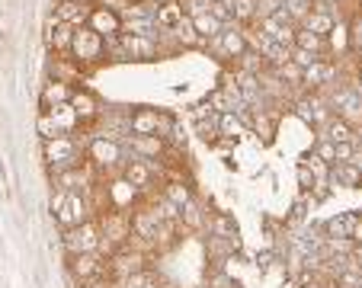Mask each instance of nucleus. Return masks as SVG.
Segmentation results:
<instances>
[{"instance_id": "3", "label": "nucleus", "mask_w": 362, "mask_h": 288, "mask_svg": "<svg viewBox=\"0 0 362 288\" xmlns=\"http://www.w3.org/2000/svg\"><path fill=\"white\" fill-rule=\"evenodd\" d=\"M87 164L100 173H116L122 170L129 160H125V148L122 141H112V138H103V135H93L87 141Z\"/></svg>"}, {"instance_id": "24", "label": "nucleus", "mask_w": 362, "mask_h": 288, "mask_svg": "<svg viewBox=\"0 0 362 288\" xmlns=\"http://www.w3.org/2000/svg\"><path fill=\"white\" fill-rule=\"evenodd\" d=\"M295 48H305V52H311V55H317V58L330 55L327 39L317 32H308V29H301V26H298V32H295Z\"/></svg>"}, {"instance_id": "35", "label": "nucleus", "mask_w": 362, "mask_h": 288, "mask_svg": "<svg viewBox=\"0 0 362 288\" xmlns=\"http://www.w3.org/2000/svg\"><path fill=\"white\" fill-rule=\"evenodd\" d=\"M282 10H286V16L295 26H301L308 20V13H311V0H282Z\"/></svg>"}, {"instance_id": "31", "label": "nucleus", "mask_w": 362, "mask_h": 288, "mask_svg": "<svg viewBox=\"0 0 362 288\" xmlns=\"http://www.w3.org/2000/svg\"><path fill=\"white\" fill-rule=\"evenodd\" d=\"M231 13L238 26H253L257 23V0H231Z\"/></svg>"}, {"instance_id": "13", "label": "nucleus", "mask_w": 362, "mask_h": 288, "mask_svg": "<svg viewBox=\"0 0 362 288\" xmlns=\"http://www.w3.org/2000/svg\"><path fill=\"white\" fill-rule=\"evenodd\" d=\"M96 4H90V0H58L55 4V20L58 23H68V26L81 29L90 23V13H93Z\"/></svg>"}, {"instance_id": "30", "label": "nucleus", "mask_w": 362, "mask_h": 288, "mask_svg": "<svg viewBox=\"0 0 362 288\" xmlns=\"http://www.w3.org/2000/svg\"><path fill=\"white\" fill-rule=\"evenodd\" d=\"M192 26H196V32H199V39H202V42H212L215 35H221V32H225V26H221V23L215 20L212 13H202V16H196V20H192Z\"/></svg>"}, {"instance_id": "8", "label": "nucleus", "mask_w": 362, "mask_h": 288, "mask_svg": "<svg viewBox=\"0 0 362 288\" xmlns=\"http://www.w3.org/2000/svg\"><path fill=\"white\" fill-rule=\"evenodd\" d=\"M144 260H148V253H144V250L119 247L116 253L106 260V275H110V279H116V282H122V279H129V275L148 269V263H144Z\"/></svg>"}, {"instance_id": "34", "label": "nucleus", "mask_w": 362, "mask_h": 288, "mask_svg": "<svg viewBox=\"0 0 362 288\" xmlns=\"http://www.w3.org/2000/svg\"><path fill=\"white\" fill-rule=\"evenodd\" d=\"M170 39L177 42V45H183V48H192V45H202V39H199V32H196V26H192V20L186 16L183 23H180L177 29L170 32Z\"/></svg>"}, {"instance_id": "1", "label": "nucleus", "mask_w": 362, "mask_h": 288, "mask_svg": "<svg viewBox=\"0 0 362 288\" xmlns=\"http://www.w3.org/2000/svg\"><path fill=\"white\" fill-rule=\"evenodd\" d=\"M42 154H45V164H48V170H52V176L77 170V167L87 164V148H81L74 135H62V138L42 141Z\"/></svg>"}, {"instance_id": "45", "label": "nucleus", "mask_w": 362, "mask_h": 288, "mask_svg": "<svg viewBox=\"0 0 362 288\" xmlns=\"http://www.w3.org/2000/svg\"><path fill=\"white\" fill-rule=\"evenodd\" d=\"M359 55H362V52H359Z\"/></svg>"}, {"instance_id": "29", "label": "nucleus", "mask_w": 362, "mask_h": 288, "mask_svg": "<svg viewBox=\"0 0 362 288\" xmlns=\"http://www.w3.org/2000/svg\"><path fill=\"white\" fill-rule=\"evenodd\" d=\"M327 48L334 55H346L349 52V23L337 20V26L330 29V35H327Z\"/></svg>"}, {"instance_id": "7", "label": "nucleus", "mask_w": 362, "mask_h": 288, "mask_svg": "<svg viewBox=\"0 0 362 288\" xmlns=\"http://www.w3.org/2000/svg\"><path fill=\"white\" fill-rule=\"evenodd\" d=\"M129 128L132 135H160V138H170L173 131V119L164 116V112L151 109V106H138L129 119Z\"/></svg>"}, {"instance_id": "18", "label": "nucleus", "mask_w": 362, "mask_h": 288, "mask_svg": "<svg viewBox=\"0 0 362 288\" xmlns=\"http://www.w3.org/2000/svg\"><path fill=\"white\" fill-rule=\"evenodd\" d=\"M71 275L81 282H90V279H96V275H106V256L103 253L71 256Z\"/></svg>"}, {"instance_id": "43", "label": "nucleus", "mask_w": 362, "mask_h": 288, "mask_svg": "<svg viewBox=\"0 0 362 288\" xmlns=\"http://www.w3.org/2000/svg\"><path fill=\"white\" fill-rule=\"evenodd\" d=\"M356 80H359V83H362V64H359V71H356Z\"/></svg>"}, {"instance_id": "19", "label": "nucleus", "mask_w": 362, "mask_h": 288, "mask_svg": "<svg viewBox=\"0 0 362 288\" xmlns=\"http://www.w3.org/2000/svg\"><path fill=\"white\" fill-rule=\"evenodd\" d=\"M71 96H74V87L64 80H52L48 77L45 83H42V93H39V103L42 109H58V106H68Z\"/></svg>"}, {"instance_id": "28", "label": "nucleus", "mask_w": 362, "mask_h": 288, "mask_svg": "<svg viewBox=\"0 0 362 288\" xmlns=\"http://www.w3.org/2000/svg\"><path fill=\"white\" fill-rule=\"evenodd\" d=\"M160 196H164L167 202H173L180 212H183V205H189V202H192V189L183 183V179H170V183L164 186V192H160Z\"/></svg>"}, {"instance_id": "27", "label": "nucleus", "mask_w": 362, "mask_h": 288, "mask_svg": "<svg viewBox=\"0 0 362 288\" xmlns=\"http://www.w3.org/2000/svg\"><path fill=\"white\" fill-rule=\"evenodd\" d=\"M334 26H337V16L334 13H321V10H311V13H308V20L301 23V29L317 32V35H324V39L330 35V29H334Z\"/></svg>"}, {"instance_id": "39", "label": "nucleus", "mask_w": 362, "mask_h": 288, "mask_svg": "<svg viewBox=\"0 0 362 288\" xmlns=\"http://www.w3.org/2000/svg\"><path fill=\"white\" fill-rule=\"evenodd\" d=\"M315 61H321L317 55H311V52H305V48H292V64H298L301 71L305 68H311Z\"/></svg>"}, {"instance_id": "42", "label": "nucleus", "mask_w": 362, "mask_h": 288, "mask_svg": "<svg viewBox=\"0 0 362 288\" xmlns=\"http://www.w3.org/2000/svg\"><path fill=\"white\" fill-rule=\"evenodd\" d=\"M298 183H301V189H311V186L317 183L315 173L308 170V164H301V167H298Z\"/></svg>"}, {"instance_id": "15", "label": "nucleus", "mask_w": 362, "mask_h": 288, "mask_svg": "<svg viewBox=\"0 0 362 288\" xmlns=\"http://www.w3.org/2000/svg\"><path fill=\"white\" fill-rule=\"evenodd\" d=\"M71 109H74V116H77V122L81 125H93V122H100L103 119V106H100V100H96L90 90H74V96H71Z\"/></svg>"}, {"instance_id": "21", "label": "nucleus", "mask_w": 362, "mask_h": 288, "mask_svg": "<svg viewBox=\"0 0 362 288\" xmlns=\"http://www.w3.org/2000/svg\"><path fill=\"white\" fill-rule=\"evenodd\" d=\"M317 138H327V141H334V144H356L359 131H356L353 125L346 122V119L334 116V119H330V122L321 128V135H317Z\"/></svg>"}, {"instance_id": "37", "label": "nucleus", "mask_w": 362, "mask_h": 288, "mask_svg": "<svg viewBox=\"0 0 362 288\" xmlns=\"http://www.w3.org/2000/svg\"><path fill=\"white\" fill-rule=\"evenodd\" d=\"M315 157H321L327 167H334V164H337V144H334V141H327V138H317V144H315Z\"/></svg>"}, {"instance_id": "44", "label": "nucleus", "mask_w": 362, "mask_h": 288, "mask_svg": "<svg viewBox=\"0 0 362 288\" xmlns=\"http://www.w3.org/2000/svg\"><path fill=\"white\" fill-rule=\"evenodd\" d=\"M315 4H317V0H311V7H315Z\"/></svg>"}, {"instance_id": "38", "label": "nucleus", "mask_w": 362, "mask_h": 288, "mask_svg": "<svg viewBox=\"0 0 362 288\" xmlns=\"http://www.w3.org/2000/svg\"><path fill=\"white\" fill-rule=\"evenodd\" d=\"M349 52H356V55L362 52V13L349 20Z\"/></svg>"}, {"instance_id": "36", "label": "nucleus", "mask_w": 362, "mask_h": 288, "mask_svg": "<svg viewBox=\"0 0 362 288\" xmlns=\"http://www.w3.org/2000/svg\"><path fill=\"white\" fill-rule=\"evenodd\" d=\"M119 288H158V279H154L151 269H141V272H135V275L119 282Z\"/></svg>"}, {"instance_id": "4", "label": "nucleus", "mask_w": 362, "mask_h": 288, "mask_svg": "<svg viewBox=\"0 0 362 288\" xmlns=\"http://www.w3.org/2000/svg\"><path fill=\"white\" fill-rule=\"evenodd\" d=\"M68 58H74L83 71L96 68V64H103L106 58H110V52H106V39H103L100 32H93L90 26H81L74 32V42H71V55Z\"/></svg>"}, {"instance_id": "10", "label": "nucleus", "mask_w": 362, "mask_h": 288, "mask_svg": "<svg viewBox=\"0 0 362 288\" xmlns=\"http://www.w3.org/2000/svg\"><path fill=\"white\" fill-rule=\"evenodd\" d=\"M164 170L158 160H138V157H129V164L122 167V179L132 183L138 192H148L154 186V176Z\"/></svg>"}, {"instance_id": "32", "label": "nucleus", "mask_w": 362, "mask_h": 288, "mask_svg": "<svg viewBox=\"0 0 362 288\" xmlns=\"http://www.w3.org/2000/svg\"><path fill=\"white\" fill-rule=\"evenodd\" d=\"M209 237H225V240H238V227L228 215H212L209 218Z\"/></svg>"}, {"instance_id": "5", "label": "nucleus", "mask_w": 362, "mask_h": 288, "mask_svg": "<svg viewBox=\"0 0 362 288\" xmlns=\"http://www.w3.org/2000/svg\"><path fill=\"white\" fill-rule=\"evenodd\" d=\"M62 244L68 250V256H81V253H100V244H103V231L93 218L83 221L77 227H68L62 234Z\"/></svg>"}, {"instance_id": "20", "label": "nucleus", "mask_w": 362, "mask_h": 288, "mask_svg": "<svg viewBox=\"0 0 362 288\" xmlns=\"http://www.w3.org/2000/svg\"><path fill=\"white\" fill-rule=\"evenodd\" d=\"M334 74H337V64H330V58H321V61H315L311 68L301 71V87H305V93H317L324 83H330Z\"/></svg>"}, {"instance_id": "17", "label": "nucleus", "mask_w": 362, "mask_h": 288, "mask_svg": "<svg viewBox=\"0 0 362 288\" xmlns=\"http://www.w3.org/2000/svg\"><path fill=\"white\" fill-rule=\"evenodd\" d=\"M125 148H129V154L138 160H160V154H164V138L160 135H132L129 141H125Z\"/></svg>"}, {"instance_id": "14", "label": "nucleus", "mask_w": 362, "mask_h": 288, "mask_svg": "<svg viewBox=\"0 0 362 288\" xmlns=\"http://www.w3.org/2000/svg\"><path fill=\"white\" fill-rule=\"evenodd\" d=\"M90 215H93V205H90L87 196H81V192H71V196H68V205H64L62 212L55 215V218H58V224L68 231V227H77V224H83V221H90Z\"/></svg>"}, {"instance_id": "40", "label": "nucleus", "mask_w": 362, "mask_h": 288, "mask_svg": "<svg viewBox=\"0 0 362 288\" xmlns=\"http://www.w3.org/2000/svg\"><path fill=\"white\" fill-rule=\"evenodd\" d=\"M276 74H279L282 80L301 83V68H298V64H292V61H288V64H282V68H276Z\"/></svg>"}, {"instance_id": "22", "label": "nucleus", "mask_w": 362, "mask_h": 288, "mask_svg": "<svg viewBox=\"0 0 362 288\" xmlns=\"http://www.w3.org/2000/svg\"><path fill=\"white\" fill-rule=\"evenodd\" d=\"M138 196H141V192H138L132 183H125V179H116V183L110 186V208H119V212H129L132 202H135Z\"/></svg>"}, {"instance_id": "41", "label": "nucleus", "mask_w": 362, "mask_h": 288, "mask_svg": "<svg viewBox=\"0 0 362 288\" xmlns=\"http://www.w3.org/2000/svg\"><path fill=\"white\" fill-rule=\"evenodd\" d=\"M83 288H119V282L110 279V275H96V279L83 282Z\"/></svg>"}, {"instance_id": "9", "label": "nucleus", "mask_w": 362, "mask_h": 288, "mask_svg": "<svg viewBox=\"0 0 362 288\" xmlns=\"http://www.w3.org/2000/svg\"><path fill=\"white\" fill-rule=\"evenodd\" d=\"M103 231V240L112 244V247H129L132 240V212H119V208H110V212H103V218L96 221Z\"/></svg>"}, {"instance_id": "2", "label": "nucleus", "mask_w": 362, "mask_h": 288, "mask_svg": "<svg viewBox=\"0 0 362 288\" xmlns=\"http://www.w3.org/2000/svg\"><path fill=\"white\" fill-rule=\"evenodd\" d=\"M106 52L116 61H154L160 55V42L148 39V35H132L122 32L119 39L106 42Z\"/></svg>"}, {"instance_id": "6", "label": "nucleus", "mask_w": 362, "mask_h": 288, "mask_svg": "<svg viewBox=\"0 0 362 288\" xmlns=\"http://www.w3.org/2000/svg\"><path fill=\"white\" fill-rule=\"evenodd\" d=\"M209 48H212L221 61H234V64H238L240 58L250 52V39H247V29L234 23V26H225V32H221V35H215V39L209 42Z\"/></svg>"}, {"instance_id": "26", "label": "nucleus", "mask_w": 362, "mask_h": 288, "mask_svg": "<svg viewBox=\"0 0 362 288\" xmlns=\"http://www.w3.org/2000/svg\"><path fill=\"white\" fill-rule=\"evenodd\" d=\"M180 224H183L186 231H202V227H209V212H202V205L192 199L189 205H183V212H180Z\"/></svg>"}, {"instance_id": "16", "label": "nucleus", "mask_w": 362, "mask_h": 288, "mask_svg": "<svg viewBox=\"0 0 362 288\" xmlns=\"http://www.w3.org/2000/svg\"><path fill=\"white\" fill-rule=\"evenodd\" d=\"M74 26H68V23H58L55 16L48 20L45 26V42H48V52L52 55H71V42H74Z\"/></svg>"}, {"instance_id": "33", "label": "nucleus", "mask_w": 362, "mask_h": 288, "mask_svg": "<svg viewBox=\"0 0 362 288\" xmlns=\"http://www.w3.org/2000/svg\"><path fill=\"white\" fill-rule=\"evenodd\" d=\"M218 135L228 138V141H234L238 135H244V119H240L238 112H221L218 116Z\"/></svg>"}, {"instance_id": "11", "label": "nucleus", "mask_w": 362, "mask_h": 288, "mask_svg": "<svg viewBox=\"0 0 362 288\" xmlns=\"http://www.w3.org/2000/svg\"><path fill=\"white\" fill-rule=\"evenodd\" d=\"M260 26V32H267L273 42H279V45H286V48H295V32H298V26H295L292 20L286 16V10H276L273 16H267V20H260L257 23Z\"/></svg>"}, {"instance_id": "25", "label": "nucleus", "mask_w": 362, "mask_h": 288, "mask_svg": "<svg viewBox=\"0 0 362 288\" xmlns=\"http://www.w3.org/2000/svg\"><path fill=\"white\" fill-rule=\"evenodd\" d=\"M330 183L334 186H343V189H353V186L362 183V170L349 160V164H334L330 167Z\"/></svg>"}, {"instance_id": "23", "label": "nucleus", "mask_w": 362, "mask_h": 288, "mask_svg": "<svg viewBox=\"0 0 362 288\" xmlns=\"http://www.w3.org/2000/svg\"><path fill=\"white\" fill-rule=\"evenodd\" d=\"M183 20H186V10H183V4H177V0L158 7V29L160 32H173Z\"/></svg>"}, {"instance_id": "12", "label": "nucleus", "mask_w": 362, "mask_h": 288, "mask_svg": "<svg viewBox=\"0 0 362 288\" xmlns=\"http://www.w3.org/2000/svg\"><path fill=\"white\" fill-rule=\"evenodd\" d=\"M87 26L93 29V32H100L106 42H112V39H119V35H122V16H119L112 7H103V4H96L93 13H90Z\"/></svg>"}]
</instances>
